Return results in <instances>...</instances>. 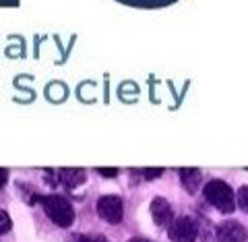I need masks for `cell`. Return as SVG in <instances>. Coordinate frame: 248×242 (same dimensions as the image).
I'll return each instance as SVG.
<instances>
[{"label": "cell", "mask_w": 248, "mask_h": 242, "mask_svg": "<svg viewBox=\"0 0 248 242\" xmlns=\"http://www.w3.org/2000/svg\"><path fill=\"white\" fill-rule=\"evenodd\" d=\"M97 172L106 178H116L118 176V168H97Z\"/></svg>", "instance_id": "7c38bea8"}, {"label": "cell", "mask_w": 248, "mask_h": 242, "mask_svg": "<svg viewBox=\"0 0 248 242\" xmlns=\"http://www.w3.org/2000/svg\"><path fill=\"white\" fill-rule=\"evenodd\" d=\"M236 205L242 209L244 213H248V186H240V191L236 194Z\"/></svg>", "instance_id": "9c48e42d"}, {"label": "cell", "mask_w": 248, "mask_h": 242, "mask_svg": "<svg viewBox=\"0 0 248 242\" xmlns=\"http://www.w3.org/2000/svg\"><path fill=\"white\" fill-rule=\"evenodd\" d=\"M97 213L108 224H120L122 213H124L122 199L116 197V194H106V197L97 201Z\"/></svg>", "instance_id": "277c9868"}, {"label": "cell", "mask_w": 248, "mask_h": 242, "mask_svg": "<svg viewBox=\"0 0 248 242\" xmlns=\"http://www.w3.org/2000/svg\"><path fill=\"white\" fill-rule=\"evenodd\" d=\"M217 238H219V242H246L248 234L242 224L230 220L217 226Z\"/></svg>", "instance_id": "5b68a950"}, {"label": "cell", "mask_w": 248, "mask_h": 242, "mask_svg": "<svg viewBox=\"0 0 248 242\" xmlns=\"http://www.w3.org/2000/svg\"><path fill=\"white\" fill-rule=\"evenodd\" d=\"M205 199L221 213H232L236 211V194L232 191V186L223 180H209L205 184Z\"/></svg>", "instance_id": "6da1fadb"}, {"label": "cell", "mask_w": 248, "mask_h": 242, "mask_svg": "<svg viewBox=\"0 0 248 242\" xmlns=\"http://www.w3.org/2000/svg\"><path fill=\"white\" fill-rule=\"evenodd\" d=\"M151 217L153 222L159 226V228H166L174 222V211H172V205L164 199V197H155L151 201Z\"/></svg>", "instance_id": "8992f818"}, {"label": "cell", "mask_w": 248, "mask_h": 242, "mask_svg": "<svg viewBox=\"0 0 248 242\" xmlns=\"http://www.w3.org/2000/svg\"><path fill=\"white\" fill-rule=\"evenodd\" d=\"M178 174H180V182H182V186H184V189L188 191L190 194L199 191L201 182H203L201 170H197V168H182L180 172H178Z\"/></svg>", "instance_id": "ba28073f"}, {"label": "cell", "mask_w": 248, "mask_h": 242, "mask_svg": "<svg viewBox=\"0 0 248 242\" xmlns=\"http://www.w3.org/2000/svg\"><path fill=\"white\" fill-rule=\"evenodd\" d=\"M6 180H9V170H4V168H0V189L6 184Z\"/></svg>", "instance_id": "4fadbf2b"}, {"label": "cell", "mask_w": 248, "mask_h": 242, "mask_svg": "<svg viewBox=\"0 0 248 242\" xmlns=\"http://www.w3.org/2000/svg\"><path fill=\"white\" fill-rule=\"evenodd\" d=\"M42 207L46 215L58 226V228H71L75 224V209L64 197L60 194H48L42 197Z\"/></svg>", "instance_id": "7a4b0ae2"}, {"label": "cell", "mask_w": 248, "mask_h": 242, "mask_svg": "<svg viewBox=\"0 0 248 242\" xmlns=\"http://www.w3.org/2000/svg\"><path fill=\"white\" fill-rule=\"evenodd\" d=\"M128 242H151V240H147V238H139V236H135V238H130Z\"/></svg>", "instance_id": "5bb4252c"}, {"label": "cell", "mask_w": 248, "mask_h": 242, "mask_svg": "<svg viewBox=\"0 0 248 242\" xmlns=\"http://www.w3.org/2000/svg\"><path fill=\"white\" fill-rule=\"evenodd\" d=\"M85 180H87V176H85V170L81 168H62L58 172V182H62L66 189H77Z\"/></svg>", "instance_id": "52a82bcc"}, {"label": "cell", "mask_w": 248, "mask_h": 242, "mask_svg": "<svg viewBox=\"0 0 248 242\" xmlns=\"http://www.w3.org/2000/svg\"><path fill=\"white\" fill-rule=\"evenodd\" d=\"M168 236L172 242H195L199 236V228L192 217H178L170 224V230H168Z\"/></svg>", "instance_id": "3957f363"}, {"label": "cell", "mask_w": 248, "mask_h": 242, "mask_svg": "<svg viewBox=\"0 0 248 242\" xmlns=\"http://www.w3.org/2000/svg\"><path fill=\"white\" fill-rule=\"evenodd\" d=\"M95 242H108V240H106V238H102V236H99V238H97Z\"/></svg>", "instance_id": "9a60e30c"}, {"label": "cell", "mask_w": 248, "mask_h": 242, "mask_svg": "<svg viewBox=\"0 0 248 242\" xmlns=\"http://www.w3.org/2000/svg\"><path fill=\"white\" fill-rule=\"evenodd\" d=\"M11 230V217L6 215L2 209H0V236H2V234H6Z\"/></svg>", "instance_id": "30bf717a"}, {"label": "cell", "mask_w": 248, "mask_h": 242, "mask_svg": "<svg viewBox=\"0 0 248 242\" xmlns=\"http://www.w3.org/2000/svg\"><path fill=\"white\" fill-rule=\"evenodd\" d=\"M161 174H164V170H161V168H145L143 170L145 180H155V178H159Z\"/></svg>", "instance_id": "8fae6325"}]
</instances>
